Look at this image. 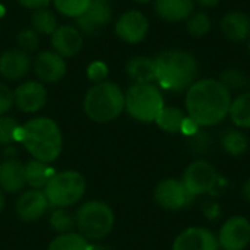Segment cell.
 Masks as SVG:
<instances>
[{"instance_id":"44","label":"cell","mask_w":250,"mask_h":250,"mask_svg":"<svg viewBox=\"0 0 250 250\" xmlns=\"http://www.w3.org/2000/svg\"><path fill=\"white\" fill-rule=\"evenodd\" d=\"M246 47H248V53L250 54V38L248 40V45H246Z\"/></svg>"},{"instance_id":"27","label":"cell","mask_w":250,"mask_h":250,"mask_svg":"<svg viewBox=\"0 0 250 250\" xmlns=\"http://www.w3.org/2000/svg\"><path fill=\"white\" fill-rule=\"evenodd\" d=\"M31 26L38 35H51L59 28L56 15L48 7H42L32 12Z\"/></svg>"},{"instance_id":"28","label":"cell","mask_w":250,"mask_h":250,"mask_svg":"<svg viewBox=\"0 0 250 250\" xmlns=\"http://www.w3.org/2000/svg\"><path fill=\"white\" fill-rule=\"evenodd\" d=\"M88 240L78 233H66L57 236L48 246V250H89Z\"/></svg>"},{"instance_id":"31","label":"cell","mask_w":250,"mask_h":250,"mask_svg":"<svg viewBox=\"0 0 250 250\" xmlns=\"http://www.w3.org/2000/svg\"><path fill=\"white\" fill-rule=\"evenodd\" d=\"M15 141H22V127L13 117L0 116V145H10Z\"/></svg>"},{"instance_id":"43","label":"cell","mask_w":250,"mask_h":250,"mask_svg":"<svg viewBox=\"0 0 250 250\" xmlns=\"http://www.w3.org/2000/svg\"><path fill=\"white\" fill-rule=\"evenodd\" d=\"M133 1H136V3H149L152 0H133Z\"/></svg>"},{"instance_id":"16","label":"cell","mask_w":250,"mask_h":250,"mask_svg":"<svg viewBox=\"0 0 250 250\" xmlns=\"http://www.w3.org/2000/svg\"><path fill=\"white\" fill-rule=\"evenodd\" d=\"M32 67L31 54L21 48L6 50L0 56V76L4 79H22Z\"/></svg>"},{"instance_id":"19","label":"cell","mask_w":250,"mask_h":250,"mask_svg":"<svg viewBox=\"0 0 250 250\" xmlns=\"http://www.w3.org/2000/svg\"><path fill=\"white\" fill-rule=\"evenodd\" d=\"M223 35L233 41L242 42L250 38V18L240 10H231L226 13L220 23Z\"/></svg>"},{"instance_id":"40","label":"cell","mask_w":250,"mask_h":250,"mask_svg":"<svg viewBox=\"0 0 250 250\" xmlns=\"http://www.w3.org/2000/svg\"><path fill=\"white\" fill-rule=\"evenodd\" d=\"M242 195H243L245 201L248 204H250V177L243 183V186H242Z\"/></svg>"},{"instance_id":"15","label":"cell","mask_w":250,"mask_h":250,"mask_svg":"<svg viewBox=\"0 0 250 250\" xmlns=\"http://www.w3.org/2000/svg\"><path fill=\"white\" fill-rule=\"evenodd\" d=\"M67 66L64 57L56 51H41L34 60V72L40 81L47 83L59 82L66 75Z\"/></svg>"},{"instance_id":"9","label":"cell","mask_w":250,"mask_h":250,"mask_svg":"<svg viewBox=\"0 0 250 250\" xmlns=\"http://www.w3.org/2000/svg\"><path fill=\"white\" fill-rule=\"evenodd\" d=\"M154 199L157 205L166 211H180L189 207L195 196L185 188L182 180L171 177L164 179L157 185Z\"/></svg>"},{"instance_id":"3","label":"cell","mask_w":250,"mask_h":250,"mask_svg":"<svg viewBox=\"0 0 250 250\" xmlns=\"http://www.w3.org/2000/svg\"><path fill=\"white\" fill-rule=\"evenodd\" d=\"M22 142L34 160L53 163L62 154L63 138L57 123L48 117H35L22 127Z\"/></svg>"},{"instance_id":"11","label":"cell","mask_w":250,"mask_h":250,"mask_svg":"<svg viewBox=\"0 0 250 250\" xmlns=\"http://www.w3.org/2000/svg\"><path fill=\"white\" fill-rule=\"evenodd\" d=\"M116 35L129 44H138L145 40L149 31V21L141 10H127L120 15L114 25Z\"/></svg>"},{"instance_id":"35","label":"cell","mask_w":250,"mask_h":250,"mask_svg":"<svg viewBox=\"0 0 250 250\" xmlns=\"http://www.w3.org/2000/svg\"><path fill=\"white\" fill-rule=\"evenodd\" d=\"M86 76L89 81L95 82V83H100V82H104L108 76V66L104 63V62H92L88 69H86Z\"/></svg>"},{"instance_id":"37","label":"cell","mask_w":250,"mask_h":250,"mask_svg":"<svg viewBox=\"0 0 250 250\" xmlns=\"http://www.w3.org/2000/svg\"><path fill=\"white\" fill-rule=\"evenodd\" d=\"M201 129H202V127H201L196 122H193L189 116H186V119H185V122H183V125H182L180 133H183V135L188 136V138H192V136L196 135Z\"/></svg>"},{"instance_id":"24","label":"cell","mask_w":250,"mask_h":250,"mask_svg":"<svg viewBox=\"0 0 250 250\" xmlns=\"http://www.w3.org/2000/svg\"><path fill=\"white\" fill-rule=\"evenodd\" d=\"M229 117L237 129H250V89L233 98Z\"/></svg>"},{"instance_id":"4","label":"cell","mask_w":250,"mask_h":250,"mask_svg":"<svg viewBox=\"0 0 250 250\" xmlns=\"http://www.w3.org/2000/svg\"><path fill=\"white\" fill-rule=\"evenodd\" d=\"M83 110L97 123L111 122L125 110V92L119 85L108 81L95 83L85 95Z\"/></svg>"},{"instance_id":"38","label":"cell","mask_w":250,"mask_h":250,"mask_svg":"<svg viewBox=\"0 0 250 250\" xmlns=\"http://www.w3.org/2000/svg\"><path fill=\"white\" fill-rule=\"evenodd\" d=\"M21 6L31 9V10H38L42 7H47L51 0H18Z\"/></svg>"},{"instance_id":"2","label":"cell","mask_w":250,"mask_h":250,"mask_svg":"<svg viewBox=\"0 0 250 250\" xmlns=\"http://www.w3.org/2000/svg\"><path fill=\"white\" fill-rule=\"evenodd\" d=\"M155 81L160 89L168 92L186 91L199 72L193 54L185 50H166L155 59Z\"/></svg>"},{"instance_id":"22","label":"cell","mask_w":250,"mask_h":250,"mask_svg":"<svg viewBox=\"0 0 250 250\" xmlns=\"http://www.w3.org/2000/svg\"><path fill=\"white\" fill-rule=\"evenodd\" d=\"M126 72L135 83H152L155 81V60L146 56H136L127 62Z\"/></svg>"},{"instance_id":"47","label":"cell","mask_w":250,"mask_h":250,"mask_svg":"<svg viewBox=\"0 0 250 250\" xmlns=\"http://www.w3.org/2000/svg\"><path fill=\"white\" fill-rule=\"evenodd\" d=\"M0 164H1V163H0Z\"/></svg>"},{"instance_id":"17","label":"cell","mask_w":250,"mask_h":250,"mask_svg":"<svg viewBox=\"0 0 250 250\" xmlns=\"http://www.w3.org/2000/svg\"><path fill=\"white\" fill-rule=\"evenodd\" d=\"M51 45L62 57H73L83 45L82 32L76 26L62 25L51 34Z\"/></svg>"},{"instance_id":"42","label":"cell","mask_w":250,"mask_h":250,"mask_svg":"<svg viewBox=\"0 0 250 250\" xmlns=\"http://www.w3.org/2000/svg\"><path fill=\"white\" fill-rule=\"evenodd\" d=\"M3 208H4V196H3V192L0 189V212L3 211Z\"/></svg>"},{"instance_id":"10","label":"cell","mask_w":250,"mask_h":250,"mask_svg":"<svg viewBox=\"0 0 250 250\" xmlns=\"http://www.w3.org/2000/svg\"><path fill=\"white\" fill-rule=\"evenodd\" d=\"M223 250H245L250 245V221L243 215H233L224 221L217 236Z\"/></svg>"},{"instance_id":"5","label":"cell","mask_w":250,"mask_h":250,"mask_svg":"<svg viewBox=\"0 0 250 250\" xmlns=\"http://www.w3.org/2000/svg\"><path fill=\"white\" fill-rule=\"evenodd\" d=\"M164 97L154 83H135L125 94V110L142 123H152L164 108Z\"/></svg>"},{"instance_id":"25","label":"cell","mask_w":250,"mask_h":250,"mask_svg":"<svg viewBox=\"0 0 250 250\" xmlns=\"http://www.w3.org/2000/svg\"><path fill=\"white\" fill-rule=\"evenodd\" d=\"M221 148L231 157H240L248 151L249 139L242 129H229L221 136Z\"/></svg>"},{"instance_id":"20","label":"cell","mask_w":250,"mask_h":250,"mask_svg":"<svg viewBox=\"0 0 250 250\" xmlns=\"http://www.w3.org/2000/svg\"><path fill=\"white\" fill-rule=\"evenodd\" d=\"M157 15L170 23L188 21L195 10L193 0H154Z\"/></svg>"},{"instance_id":"23","label":"cell","mask_w":250,"mask_h":250,"mask_svg":"<svg viewBox=\"0 0 250 250\" xmlns=\"http://www.w3.org/2000/svg\"><path fill=\"white\" fill-rule=\"evenodd\" d=\"M54 174H56V171L48 163L34 160V161H29L25 166L26 185H29L31 188L38 189V190L44 189Z\"/></svg>"},{"instance_id":"7","label":"cell","mask_w":250,"mask_h":250,"mask_svg":"<svg viewBox=\"0 0 250 250\" xmlns=\"http://www.w3.org/2000/svg\"><path fill=\"white\" fill-rule=\"evenodd\" d=\"M85 193V179L81 173L67 170L56 173L44 188V195L51 207L69 208L78 204Z\"/></svg>"},{"instance_id":"12","label":"cell","mask_w":250,"mask_h":250,"mask_svg":"<svg viewBox=\"0 0 250 250\" xmlns=\"http://www.w3.org/2000/svg\"><path fill=\"white\" fill-rule=\"evenodd\" d=\"M171 250H220L217 236L201 226L188 227L173 242Z\"/></svg>"},{"instance_id":"1","label":"cell","mask_w":250,"mask_h":250,"mask_svg":"<svg viewBox=\"0 0 250 250\" xmlns=\"http://www.w3.org/2000/svg\"><path fill=\"white\" fill-rule=\"evenodd\" d=\"M231 101V92L218 79H199L186 89V114L201 127H212L229 117Z\"/></svg>"},{"instance_id":"26","label":"cell","mask_w":250,"mask_h":250,"mask_svg":"<svg viewBox=\"0 0 250 250\" xmlns=\"http://www.w3.org/2000/svg\"><path fill=\"white\" fill-rule=\"evenodd\" d=\"M186 116L188 114L177 107L164 105V108L160 111V114L154 123H157V126L167 133H180L182 125H183Z\"/></svg>"},{"instance_id":"33","label":"cell","mask_w":250,"mask_h":250,"mask_svg":"<svg viewBox=\"0 0 250 250\" xmlns=\"http://www.w3.org/2000/svg\"><path fill=\"white\" fill-rule=\"evenodd\" d=\"M50 224L53 230L60 234L72 233V229L76 226V217L67 212L66 208H57L50 217Z\"/></svg>"},{"instance_id":"45","label":"cell","mask_w":250,"mask_h":250,"mask_svg":"<svg viewBox=\"0 0 250 250\" xmlns=\"http://www.w3.org/2000/svg\"><path fill=\"white\" fill-rule=\"evenodd\" d=\"M92 1H103V3H108L110 0H92Z\"/></svg>"},{"instance_id":"21","label":"cell","mask_w":250,"mask_h":250,"mask_svg":"<svg viewBox=\"0 0 250 250\" xmlns=\"http://www.w3.org/2000/svg\"><path fill=\"white\" fill-rule=\"evenodd\" d=\"M26 185L25 166L18 160H7L0 164V189L7 193H18Z\"/></svg>"},{"instance_id":"30","label":"cell","mask_w":250,"mask_h":250,"mask_svg":"<svg viewBox=\"0 0 250 250\" xmlns=\"http://www.w3.org/2000/svg\"><path fill=\"white\" fill-rule=\"evenodd\" d=\"M230 92H234V91H243L246 89V86L249 85V78L246 76V73L240 69H236V67H230V69H226L220 79H218Z\"/></svg>"},{"instance_id":"29","label":"cell","mask_w":250,"mask_h":250,"mask_svg":"<svg viewBox=\"0 0 250 250\" xmlns=\"http://www.w3.org/2000/svg\"><path fill=\"white\" fill-rule=\"evenodd\" d=\"M211 18L207 12H193L186 21V29L192 37L201 38L211 31Z\"/></svg>"},{"instance_id":"39","label":"cell","mask_w":250,"mask_h":250,"mask_svg":"<svg viewBox=\"0 0 250 250\" xmlns=\"http://www.w3.org/2000/svg\"><path fill=\"white\" fill-rule=\"evenodd\" d=\"M193 1H195V4H199L204 9H211V7H215L217 4H220L221 0H193Z\"/></svg>"},{"instance_id":"34","label":"cell","mask_w":250,"mask_h":250,"mask_svg":"<svg viewBox=\"0 0 250 250\" xmlns=\"http://www.w3.org/2000/svg\"><path fill=\"white\" fill-rule=\"evenodd\" d=\"M16 42H18L21 50H23L26 53H31V51L38 48V42H40L38 34L34 29H23V31H21L18 34Z\"/></svg>"},{"instance_id":"18","label":"cell","mask_w":250,"mask_h":250,"mask_svg":"<svg viewBox=\"0 0 250 250\" xmlns=\"http://www.w3.org/2000/svg\"><path fill=\"white\" fill-rule=\"evenodd\" d=\"M48 207H50V204H48L44 192H41L38 189H31V190H26L25 193H22L21 198L18 199L16 212H18L19 218L23 221H35L47 212Z\"/></svg>"},{"instance_id":"46","label":"cell","mask_w":250,"mask_h":250,"mask_svg":"<svg viewBox=\"0 0 250 250\" xmlns=\"http://www.w3.org/2000/svg\"><path fill=\"white\" fill-rule=\"evenodd\" d=\"M0 31H1V26H0Z\"/></svg>"},{"instance_id":"32","label":"cell","mask_w":250,"mask_h":250,"mask_svg":"<svg viewBox=\"0 0 250 250\" xmlns=\"http://www.w3.org/2000/svg\"><path fill=\"white\" fill-rule=\"evenodd\" d=\"M56 10L67 18H79L92 3V0H51Z\"/></svg>"},{"instance_id":"6","label":"cell","mask_w":250,"mask_h":250,"mask_svg":"<svg viewBox=\"0 0 250 250\" xmlns=\"http://www.w3.org/2000/svg\"><path fill=\"white\" fill-rule=\"evenodd\" d=\"M76 227L88 240H101L107 237L114 226L113 209L101 201L83 204L76 212Z\"/></svg>"},{"instance_id":"13","label":"cell","mask_w":250,"mask_h":250,"mask_svg":"<svg viewBox=\"0 0 250 250\" xmlns=\"http://www.w3.org/2000/svg\"><path fill=\"white\" fill-rule=\"evenodd\" d=\"M47 103V89L41 82L26 81L13 91V104L23 113L40 111Z\"/></svg>"},{"instance_id":"14","label":"cell","mask_w":250,"mask_h":250,"mask_svg":"<svg viewBox=\"0 0 250 250\" xmlns=\"http://www.w3.org/2000/svg\"><path fill=\"white\" fill-rule=\"evenodd\" d=\"M113 19V10L108 3L92 1L89 7L76 18V28L86 35H97Z\"/></svg>"},{"instance_id":"8","label":"cell","mask_w":250,"mask_h":250,"mask_svg":"<svg viewBox=\"0 0 250 250\" xmlns=\"http://www.w3.org/2000/svg\"><path fill=\"white\" fill-rule=\"evenodd\" d=\"M180 180L183 182L185 188L196 198L211 193L220 182V174L208 160L201 158L192 161L186 167Z\"/></svg>"},{"instance_id":"36","label":"cell","mask_w":250,"mask_h":250,"mask_svg":"<svg viewBox=\"0 0 250 250\" xmlns=\"http://www.w3.org/2000/svg\"><path fill=\"white\" fill-rule=\"evenodd\" d=\"M13 105V92L4 83H0V116H4Z\"/></svg>"},{"instance_id":"41","label":"cell","mask_w":250,"mask_h":250,"mask_svg":"<svg viewBox=\"0 0 250 250\" xmlns=\"http://www.w3.org/2000/svg\"><path fill=\"white\" fill-rule=\"evenodd\" d=\"M89 250H113L110 246H105V245H91Z\"/></svg>"}]
</instances>
